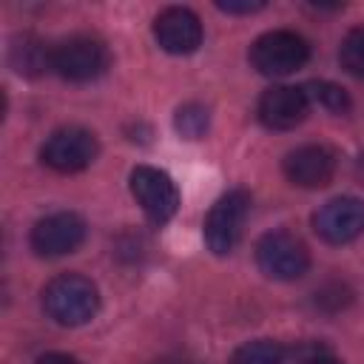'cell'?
I'll return each instance as SVG.
<instances>
[{"mask_svg":"<svg viewBox=\"0 0 364 364\" xmlns=\"http://www.w3.org/2000/svg\"><path fill=\"white\" fill-rule=\"evenodd\" d=\"M82 239H85V222L71 210L48 213L31 228V247L40 256L74 253L82 245Z\"/></svg>","mask_w":364,"mask_h":364,"instance_id":"9","label":"cell"},{"mask_svg":"<svg viewBox=\"0 0 364 364\" xmlns=\"http://www.w3.org/2000/svg\"><path fill=\"white\" fill-rule=\"evenodd\" d=\"M9 63L17 74H26V77H34V74H43L46 68H51V51L46 48L43 40L31 37V34H23L11 43L9 48Z\"/></svg>","mask_w":364,"mask_h":364,"instance_id":"13","label":"cell"},{"mask_svg":"<svg viewBox=\"0 0 364 364\" xmlns=\"http://www.w3.org/2000/svg\"><path fill=\"white\" fill-rule=\"evenodd\" d=\"M358 176H361V179H364V156H361V159H358Z\"/></svg>","mask_w":364,"mask_h":364,"instance_id":"21","label":"cell"},{"mask_svg":"<svg viewBox=\"0 0 364 364\" xmlns=\"http://www.w3.org/2000/svg\"><path fill=\"white\" fill-rule=\"evenodd\" d=\"M338 60H341L344 71L364 77V26L347 31V37L341 40V48H338Z\"/></svg>","mask_w":364,"mask_h":364,"instance_id":"17","label":"cell"},{"mask_svg":"<svg viewBox=\"0 0 364 364\" xmlns=\"http://www.w3.org/2000/svg\"><path fill=\"white\" fill-rule=\"evenodd\" d=\"M304 91H307V100L318 102V105H321L324 111H330V114H347V111H350V94H347L341 85H336V82L318 80V82L304 85Z\"/></svg>","mask_w":364,"mask_h":364,"instance_id":"16","label":"cell"},{"mask_svg":"<svg viewBox=\"0 0 364 364\" xmlns=\"http://www.w3.org/2000/svg\"><path fill=\"white\" fill-rule=\"evenodd\" d=\"M282 168L299 188H324L336 173V154L327 145H301L284 156Z\"/></svg>","mask_w":364,"mask_h":364,"instance_id":"12","label":"cell"},{"mask_svg":"<svg viewBox=\"0 0 364 364\" xmlns=\"http://www.w3.org/2000/svg\"><path fill=\"white\" fill-rule=\"evenodd\" d=\"M247 213H250V193L247 191L236 188V191H228L225 196H219L205 216V245L216 256L230 253L242 239V228H245Z\"/></svg>","mask_w":364,"mask_h":364,"instance_id":"5","label":"cell"},{"mask_svg":"<svg viewBox=\"0 0 364 364\" xmlns=\"http://www.w3.org/2000/svg\"><path fill=\"white\" fill-rule=\"evenodd\" d=\"M111 57L102 40L88 34H74L51 48V68L71 82H91L105 74Z\"/></svg>","mask_w":364,"mask_h":364,"instance_id":"4","label":"cell"},{"mask_svg":"<svg viewBox=\"0 0 364 364\" xmlns=\"http://www.w3.org/2000/svg\"><path fill=\"white\" fill-rule=\"evenodd\" d=\"M256 264L267 279L293 282L310 267L307 245L290 230H270L256 242Z\"/></svg>","mask_w":364,"mask_h":364,"instance_id":"3","label":"cell"},{"mask_svg":"<svg viewBox=\"0 0 364 364\" xmlns=\"http://www.w3.org/2000/svg\"><path fill=\"white\" fill-rule=\"evenodd\" d=\"M301 364H344V361H338L336 355H327V353H316V355L304 358Z\"/></svg>","mask_w":364,"mask_h":364,"instance_id":"20","label":"cell"},{"mask_svg":"<svg viewBox=\"0 0 364 364\" xmlns=\"http://www.w3.org/2000/svg\"><path fill=\"white\" fill-rule=\"evenodd\" d=\"M173 128L185 136V139H202L210 128V114L205 105L199 102H185L176 108V117H173Z\"/></svg>","mask_w":364,"mask_h":364,"instance_id":"14","label":"cell"},{"mask_svg":"<svg viewBox=\"0 0 364 364\" xmlns=\"http://www.w3.org/2000/svg\"><path fill=\"white\" fill-rule=\"evenodd\" d=\"M216 9L219 11H228V14H253V11H262L264 3L262 0H256V3H250V0H245V3H230V0L225 3V0H219Z\"/></svg>","mask_w":364,"mask_h":364,"instance_id":"18","label":"cell"},{"mask_svg":"<svg viewBox=\"0 0 364 364\" xmlns=\"http://www.w3.org/2000/svg\"><path fill=\"white\" fill-rule=\"evenodd\" d=\"M316 233L330 245H347L364 233V202L355 196H336L313 213Z\"/></svg>","mask_w":364,"mask_h":364,"instance_id":"8","label":"cell"},{"mask_svg":"<svg viewBox=\"0 0 364 364\" xmlns=\"http://www.w3.org/2000/svg\"><path fill=\"white\" fill-rule=\"evenodd\" d=\"M131 193L154 225H165L179 208V191L173 179L151 165H136L131 171Z\"/></svg>","mask_w":364,"mask_h":364,"instance_id":"7","label":"cell"},{"mask_svg":"<svg viewBox=\"0 0 364 364\" xmlns=\"http://www.w3.org/2000/svg\"><path fill=\"white\" fill-rule=\"evenodd\" d=\"M97 154H100L97 136L80 125L57 128L40 148V159L57 173H77L88 168L97 159Z\"/></svg>","mask_w":364,"mask_h":364,"instance_id":"6","label":"cell"},{"mask_svg":"<svg viewBox=\"0 0 364 364\" xmlns=\"http://www.w3.org/2000/svg\"><path fill=\"white\" fill-rule=\"evenodd\" d=\"M310 57V46L301 34L276 28L262 34L250 46V65L264 77H287L299 71Z\"/></svg>","mask_w":364,"mask_h":364,"instance_id":"2","label":"cell"},{"mask_svg":"<svg viewBox=\"0 0 364 364\" xmlns=\"http://www.w3.org/2000/svg\"><path fill=\"white\" fill-rule=\"evenodd\" d=\"M154 37L168 54H193L202 46V23L185 6H171L156 14Z\"/></svg>","mask_w":364,"mask_h":364,"instance_id":"10","label":"cell"},{"mask_svg":"<svg viewBox=\"0 0 364 364\" xmlns=\"http://www.w3.org/2000/svg\"><path fill=\"white\" fill-rule=\"evenodd\" d=\"M43 310L63 327H80L91 321L100 310V290L91 279L80 273L54 276L43 287Z\"/></svg>","mask_w":364,"mask_h":364,"instance_id":"1","label":"cell"},{"mask_svg":"<svg viewBox=\"0 0 364 364\" xmlns=\"http://www.w3.org/2000/svg\"><path fill=\"white\" fill-rule=\"evenodd\" d=\"M259 119L273 131H290L304 122L310 111V100L304 88L296 85H273L259 97Z\"/></svg>","mask_w":364,"mask_h":364,"instance_id":"11","label":"cell"},{"mask_svg":"<svg viewBox=\"0 0 364 364\" xmlns=\"http://www.w3.org/2000/svg\"><path fill=\"white\" fill-rule=\"evenodd\" d=\"M230 364H284V350L270 338H256L242 344L233 353Z\"/></svg>","mask_w":364,"mask_h":364,"instance_id":"15","label":"cell"},{"mask_svg":"<svg viewBox=\"0 0 364 364\" xmlns=\"http://www.w3.org/2000/svg\"><path fill=\"white\" fill-rule=\"evenodd\" d=\"M34 364H80V361L74 355H65V353H46Z\"/></svg>","mask_w":364,"mask_h":364,"instance_id":"19","label":"cell"}]
</instances>
